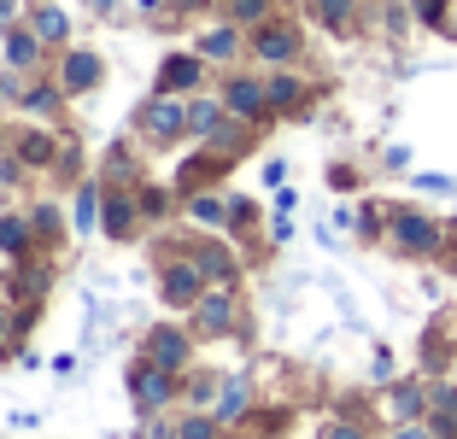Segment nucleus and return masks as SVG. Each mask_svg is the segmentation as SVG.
Masks as SVG:
<instances>
[{
    "label": "nucleus",
    "instance_id": "13",
    "mask_svg": "<svg viewBox=\"0 0 457 439\" xmlns=\"http://www.w3.org/2000/svg\"><path fill=\"white\" fill-rule=\"evenodd\" d=\"M129 217H135L129 200H112L106 205V228H112V235H129Z\"/></svg>",
    "mask_w": 457,
    "mask_h": 439
},
{
    "label": "nucleus",
    "instance_id": "25",
    "mask_svg": "<svg viewBox=\"0 0 457 439\" xmlns=\"http://www.w3.org/2000/svg\"><path fill=\"white\" fill-rule=\"evenodd\" d=\"M182 439H212V427L205 422H182Z\"/></svg>",
    "mask_w": 457,
    "mask_h": 439
},
{
    "label": "nucleus",
    "instance_id": "19",
    "mask_svg": "<svg viewBox=\"0 0 457 439\" xmlns=\"http://www.w3.org/2000/svg\"><path fill=\"white\" fill-rule=\"evenodd\" d=\"M417 386H399V393H393V416H417Z\"/></svg>",
    "mask_w": 457,
    "mask_h": 439
},
{
    "label": "nucleus",
    "instance_id": "4",
    "mask_svg": "<svg viewBox=\"0 0 457 439\" xmlns=\"http://www.w3.org/2000/svg\"><path fill=\"white\" fill-rule=\"evenodd\" d=\"M135 399H141V404H164V399H170L164 369H141V375H135Z\"/></svg>",
    "mask_w": 457,
    "mask_h": 439
},
{
    "label": "nucleus",
    "instance_id": "21",
    "mask_svg": "<svg viewBox=\"0 0 457 439\" xmlns=\"http://www.w3.org/2000/svg\"><path fill=\"white\" fill-rule=\"evenodd\" d=\"M194 217H200V223H217V217H223V205H217V200H194Z\"/></svg>",
    "mask_w": 457,
    "mask_h": 439
},
{
    "label": "nucleus",
    "instance_id": "14",
    "mask_svg": "<svg viewBox=\"0 0 457 439\" xmlns=\"http://www.w3.org/2000/svg\"><path fill=\"white\" fill-rule=\"evenodd\" d=\"M264 94H270V106H294V100H299V82L294 77H276Z\"/></svg>",
    "mask_w": 457,
    "mask_h": 439
},
{
    "label": "nucleus",
    "instance_id": "2",
    "mask_svg": "<svg viewBox=\"0 0 457 439\" xmlns=\"http://www.w3.org/2000/svg\"><path fill=\"white\" fill-rule=\"evenodd\" d=\"M164 299H176V305H188V299H200V269L176 264L170 276H164Z\"/></svg>",
    "mask_w": 457,
    "mask_h": 439
},
{
    "label": "nucleus",
    "instance_id": "3",
    "mask_svg": "<svg viewBox=\"0 0 457 439\" xmlns=\"http://www.w3.org/2000/svg\"><path fill=\"white\" fill-rule=\"evenodd\" d=\"M270 94L258 88V82H228V112H241V118H253V112H264Z\"/></svg>",
    "mask_w": 457,
    "mask_h": 439
},
{
    "label": "nucleus",
    "instance_id": "7",
    "mask_svg": "<svg viewBox=\"0 0 457 439\" xmlns=\"http://www.w3.org/2000/svg\"><path fill=\"white\" fill-rule=\"evenodd\" d=\"M258 54H264V59H276V65H282V59L294 54V29H264V36H258Z\"/></svg>",
    "mask_w": 457,
    "mask_h": 439
},
{
    "label": "nucleus",
    "instance_id": "6",
    "mask_svg": "<svg viewBox=\"0 0 457 439\" xmlns=\"http://www.w3.org/2000/svg\"><path fill=\"white\" fill-rule=\"evenodd\" d=\"M200 322H205L212 334L228 328V293H205V299H200Z\"/></svg>",
    "mask_w": 457,
    "mask_h": 439
},
{
    "label": "nucleus",
    "instance_id": "9",
    "mask_svg": "<svg viewBox=\"0 0 457 439\" xmlns=\"http://www.w3.org/2000/svg\"><path fill=\"white\" fill-rule=\"evenodd\" d=\"M188 82H200V59H170L164 65V88H188Z\"/></svg>",
    "mask_w": 457,
    "mask_h": 439
},
{
    "label": "nucleus",
    "instance_id": "28",
    "mask_svg": "<svg viewBox=\"0 0 457 439\" xmlns=\"http://www.w3.org/2000/svg\"><path fill=\"white\" fill-rule=\"evenodd\" d=\"M399 439H428V434H417V427H411V434H399Z\"/></svg>",
    "mask_w": 457,
    "mask_h": 439
},
{
    "label": "nucleus",
    "instance_id": "16",
    "mask_svg": "<svg viewBox=\"0 0 457 439\" xmlns=\"http://www.w3.org/2000/svg\"><path fill=\"white\" fill-rule=\"evenodd\" d=\"M200 47H205L212 59H228V54H235V29H212V36H205Z\"/></svg>",
    "mask_w": 457,
    "mask_h": 439
},
{
    "label": "nucleus",
    "instance_id": "23",
    "mask_svg": "<svg viewBox=\"0 0 457 439\" xmlns=\"http://www.w3.org/2000/svg\"><path fill=\"white\" fill-rule=\"evenodd\" d=\"M235 18H264V0H235Z\"/></svg>",
    "mask_w": 457,
    "mask_h": 439
},
{
    "label": "nucleus",
    "instance_id": "1",
    "mask_svg": "<svg viewBox=\"0 0 457 439\" xmlns=\"http://www.w3.org/2000/svg\"><path fill=\"white\" fill-rule=\"evenodd\" d=\"M147 352H153V363H159V369H182V358H188V340H182V334H170V328H159Z\"/></svg>",
    "mask_w": 457,
    "mask_h": 439
},
{
    "label": "nucleus",
    "instance_id": "11",
    "mask_svg": "<svg viewBox=\"0 0 457 439\" xmlns=\"http://www.w3.org/2000/svg\"><path fill=\"white\" fill-rule=\"evenodd\" d=\"M200 264H205V276H217V281H228V276H235V258H228L223 246H205V253H200Z\"/></svg>",
    "mask_w": 457,
    "mask_h": 439
},
{
    "label": "nucleus",
    "instance_id": "26",
    "mask_svg": "<svg viewBox=\"0 0 457 439\" xmlns=\"http://www.w3.org/2000/svg\"><path fill=\"white\" fill-rule=\"evenodd\" d=\"M422 6V18H440V0H417Z\"/></svg>",
    "mask_w": 457,
    "mask_h": 439
},
{
    "label": "nucleus",
    "instance_id": "10",
    "mask_svg": "<svg viewBox=\"0 0 457 439\" xmlns=\"http://www.w3.org/2000/svg\"><path fill=\"white\" fill-rule=\"evenodd\" d=\"M147 123H153V135H176V129H182V112H176L170 100H159V106L147 112Z\"/></svg>",
    "mask_w": 457,
    "mask_h": 439
},
{
    "label": "nucleus",
    "instance_id": "8",
    "mask_svg": "<svg viewBox=\"0 0 457 439\" xmlns=\"http://www.w3.org/2000/svg\"><path fill=\"white\" fill-rule=\"evenodd\" d=\"M399 240H404V246H417V253H428V246H434V228L422 223V217H399Z\"/></svg>",
    "mask_w": 457,
    "mask_h": 439
},
{
    "label": "nucleus",
    "instance_id": "5",
    "mask_svg": "<svg viewBox=\"0 0 457 439\" xmlns=\"http://www.w3.org/2000/svg\"><path fill=\"white\" fill-rule=\"evenodd\" d=\"M95 77H100V59L95 54H71L65 59V88H88Z\"/></svg>",
    "mask_w": 457,
    "mask_h": 439
},
{
    "label": "nucleus",
    "instance_id": "30",
    "mask_svg": "<svg viewBox=\"0 0 457 439\" xmlns=\"http://www.w3.org/2000/svg\"><path fill=\"white\" fill-rule=\"evenodd\" d=\"M95 6H112V0H95Z\"/></svg>",
    "mask_w": 457,
    "mask_h": 439
},
{
    "label": "nucleus",
    "instance_id": "18",
    "mask_svg": "<svg viewBox=\"0 0 457 439\" xmlns=\"http://www.w3.org/2000/svg\"><path fill=\"white\" fill-rule=\"evenodd\" d=\"M24 235H29V228L18 223V217H0V246H6V253H18V246H24Z\"/></svg>",
    "mask_w": 457,
    "mask_h": 439
},
{
    "label": "nucleus",
    "instance_id": "27",
    "mask_svg": "<svg viewBox=\"0 0 457 439\" xmlns=\"http://www.w3.org/2000/svg\"><path fill=\"white\" fill-rule=\"evenodd\" d=\"M323 439H358V434H352V427H328Z\"/></svg>",
    "mask_w": 457,
    "mask_h": 439
},
{
    "label": "nucleus",
    "instance_id": "29",
    "mask_svg": "<svg viewBox=\"0 0 457 439\" xmlns=\"http://www.w3.org/2000/svg\"><path fill=\"white\" fill-rule=\"evenodd\" d=\"M0 340H6V317H0Z\"/></svg>",
    "mask_w": 457,
    "mask_h": 439
},
{
    "label": "nucleus",
    "instance_id": "17",
    "mask_svg": "<svg viewBox=\"0 0 457 439\" xmlns=\"http://www.w3.org/2000/svg\"><path fill=\"white\" fill-rule=\"evenodd\" d=\"M6 59H12V65H29V59H36V36H6Z\"/></svg>",
    "mask_w": 457,
    "mask_h": 439
},
{
    "label": "nucleus",
    "instance_id": "12",
    "mask_svg": "<svg viewBox=\"0 0 457 439\" xmlns=\"http://www.w3.org/2000/svg\"><path fill=\"white\" fill-rule=\"evenodd\" d=\"M65 29H71V24H65V12H54V6L36 18V36H41V41H65Z\"/></svg>",
    "mask_w": 457,
    "mask_h": 439
},
{
    "label": "nucleus",
    "instance_id": "24",
    "mask_svg": "<svg viewBox=\"0 0 457 439\" xmlns=\"http://www.w3.org/2000/svg\"><path fill=\"white\" fill-rule=\"evenodd\" d=\"M317 6H323L328 24H340V18H346V0H317Z\"/></svg>",
    "mask_w": 457,
    "mask_h": 439
},
{
    "label": "nucleus",
    "instance_id": "15",
    "mask_svg": "<svg viewBox=\"0 0 457 439\" xmlns=\"http://www.w3.org/2000/svg\"><path fill=\"white\" fill-rule=\"evenodd\" d=\"M241 404H246V386H241V381H228V386H223V404H217V416H228V422H235V416H241Z\"/></svg>",
    "mask_w": 457,
    "mask_h": 439
},
{
    "label": "nucleus",
    "instance_id": "20",
    "mask_svg": "<svg viewBox=\"0 0 457 439\" xmlns=\"http://www.w3.org/2000/svg\"><path fill=\"white\" fill-rule=\"evenodd\" d=\"M188 123H194V129L205 135V129H212V123H217V106H194V112H188Z\"/></svg>",
    "mask_w": 457,
    "mask_h": 439
},
{
    "label": "nucleus",
    "instance_id": "22",
    "mask_svg": "<svg viewBox=\"0 0 457 439\" xmlns=\"http://www.w3.org/2000/svg\"><path fill=\"white\" fill-rule=\"evenodd\" d=\"M77 223H82V228L95 223V194H82V200H77Z\"/></svg>",
    "mask_w": 457,
    "mask_h": 439
}]
</instances>
